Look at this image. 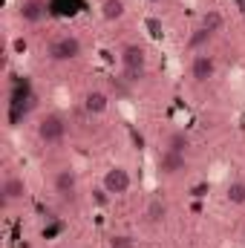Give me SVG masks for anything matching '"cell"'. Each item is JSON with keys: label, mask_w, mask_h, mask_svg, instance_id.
<instances>
[{"label": "cell", "mask_w": 245, "mask_h": 248, "mask_svg": "<svg viewBox=\"0 0 245 248\" xmlns=\"http://www.w3.org/2000/svg\"><path fill=\"white\" fill-rule=\"evenodd\" d=\"M26 179L20 176V173H6L3 176V182H0V196H3V202L6 205H17V202H23L26 199Z\"/></svg>", "instance_id": "7"}, {"label": "cell", "mask_w": 245, "mask_h": 248, "mask_svg": "<svg viewBox=\"0 0 245 248\" xmlns=\"http://www.w3.org/2000/svg\"><path fill=\"white\" fill-rule=\"evenodd\" d=\"M243 9H245V3H243Z\"/></svg>", "instance_id": "22"}, {"label": "cell", "mask_w": 245, "mask_h": 248, "mask_svg": "<svg viewBox=\"0 0 245 248\" xmlns=\"http://www.w3.org/2000/svg\"><path fill=\"white\" fill-rule=\"evenodd\" d=\"M225 199H228V205L243 208L245 205V179H234V182H228V187H225Z\"/></svg>", "instance_id": "15"}, {"label": "cell", "mask_w": 245, "mask_h": 248, "mask_svg": "<svg viewBox=\"0 0 245 248\" xmlns=\"http://www.w3.org/2000/svg\"><path fill=\"white\" fill-rule=\"evenodd\" d=\"M168 214H170V208H168V202H165L162 196H153V199L144 205V219H147L150 225H162V222L168 219Z\"/></svg>", "instance_id": "10"}, {"label": "cell", "mask_w": 245, "mask_h": 248, "mask_svg": "<svg viewBox=\"0 0 245 248\" xmlns=\"http://www.w3.org/2000/svg\"><path fill=\"white\" fill-rule=\"evenodd\" d=\"M156 168H159V173L162 176H168V179H173V176H182L184 170H187V156L184 153H173V150H159V159H156Z\"/></svg>", "instance_id": "5"}, {"label": "cell", "mask_w": 245, "mask_h": 248, "mask_svg": "<svg viewBox=\"0 0 245 248\" xmlns=\"http://www.w3.org/2000/svg\"><path fill=\"white\" fill-rule=\"evenodd\" d=\"M46 15V3L44 0H23L20 3V17L23 23H41Z\"/></svg>", "instance_id": "12"}, {"label": "cell", "mask_w": 245, "mask_h": 248, "mask_svg": "<svg viewBox=\"0 0 245 248\" xmlns=\"http://www.w3.org/2000/svg\"><path fill=\"white\" fill-rule=\"evenodd\" d=\"M35 136H38V141L46 144V147L61 144L63 139H66V119H63L61 113H55V110L44 113V116L38 119V124H35Z\"/></svg>", "instance_id": "2"}, {"label": "cell", "mask_w": 245, "mask_h": 248, "mask_svg": "<svg viewBox=\"0 0 245 248\" xmlns=\"http://www.w3.org/2000/svg\"><path fill=\"white\" fill-rule=\"evenodd\" d=\"M81 52H84V46H81V38L78 35H58V38H52L49 41V46H46V58L55 63H72L81 58Z\"/></svg>", "instance_id": "3"}, {"label": "cell", "mask_w": 245, "mask_h": 248, "mask_svg": "<svg viewBox=\"0 0 245 248\" xmlns=\"http://www.w3.org/2000/svg\"><path fill=\"white\" fill-rule=\"evenodd\" d=\"M243 246H245V234H243Z\"/></svg>", "instance_id": "21"}, {"label": "cell", "mask_w": 245, "mask_h": 248, "mask_svg": "<svg viewBox=\"0 0 245 248\" xmlns=\"http://www.w3.org/2000/svg\"><path fill=\"white\" fill-rule=\"evenodd\" d=\"M122 78L127 84H141L147 78V52L138 44H124L122 46Z\"/></svg>", "instance_id": "1"}, {"label": "cell", "mask_w": 245, "mask_h": 248, "mask_svg": "<svg viewBox=\"0 0 245 248\" xmlns=\"http://www.w3.org/2000/svg\"><path fill=\"white\" fill-rule=\"evenodd\" d=\"M101 187H104L110 196H124V193H130V187H133V176H130L127 168H119V165H116V168L104 170Z\"/></svg>", "instance_id": "4"}, {"label": "cell", "mask_w": 245, "mask_h": 248, "mask_svg": "<svg viewBox=\"0 0 245 248\" xmlns=\"http://www.w3.org/2000/svg\"><path fill=\"white\" fill-rule=\"evenodd\" d=\"M165 150H173V153H184V156H187V150H190V136H187L184 130H170V133L165 136Z\"/></svg>", "instance_id": "14"}, {"label": "cell", "mask_w": 245, "mask_h": 248, "mask_svg": "<svg viewBox=\"0 0 245 248\" xmlns=\"http://www.w3.org/2000/svg\"><path fill=\"white\" fill-rule=\"evenodd\" d=\"M98 12H101V17L107 23H116V20H122L124 15H127V3L124 0H101Z\"/></svg>", "instance_id": "13"}, {"label": "cell", "mask_w": 245, "mask_h": 248, "mask_svg": "<svg viewBox=\"0 0 245 248\" xmlns=\"http://www.w3.org/2000/svg\"><path fill=\"white\" fill-rule=\"evenodd\" d=\"M214 75H216V58L208 49L205 52H196L190 58V78H193V84H208Z\"/></svg>", "instance_id": "6"}, {"label": "cell", "mask_w": 245, "mask_h": 248, "mask_svg": "<svg viewBox=\"0 0 245 248\" xmlns=\"http://www.w3.org/2000/svg\"><path fill=\"white\" fill-rule=\"evenodd\" d=\"M84 110H87V116H104L107 110H110V95L104 93V90H87L84 93Z\"/></svg>", "instance_id": "9"}, {"label": "cell", "mask_w": 245, "mask_h": 248, "mask_svg": "<svg viewBox=\"0 0 245 248\" xmlns=\"http://www.w3.org/2000/svg\"><path fill=\"white\" fill-rule=\"evenodd\" d=\"M23 119H26V104H23V98H15L6 110V124L17 127V124H23Z\"/></svg>", "instance_id": "16"}, {"label": "cell", "mask_w": 245, "mask_h": 248, "mask_svg": "<svg viewBox=\"0 0 245 248\" xmlns=\"http://www.w3.org/2000/svg\"><path fill=\"white\" fill-rule=\"evenodd\" d=\"M107 248H136V240L130 234H113L107 240Z\"/></svg>", "instance_id": "18"}, {"label": "cell", "mask_w": 245, "mask_h": 248, "mask_svg": "<svg viewBox=\"0 0 245 248\" xmlns=\"http://www.w3.org/2000/svg\"><path fill=\"white\" fill-rule=\"evenodd\" d=\"M214 35H208L205 29H193V35H190V41H187V49H193V52H205L208 49V41H211Z\"/></svg>", "instance_id": "17"}, {"label": "cell", "mask_w": 245, "mask_h": 248, "mask_svg": "<svg viewBox=\"0 0 245 248\" xmlns=\"http://www.w3.org/2000/svg\"><path fill=\"white\" fill-rule=\"evenodd\" d=\"M199 29H205L208 35H219L225 29V15L219 9H208L202 17H199Z\"/></svg>", "instance_id": "11"}, {"label": "cell", "mask_w": 245, "mask_h": 248, "mask_svg": "<svg viewBox=\"0 0 245 248\" xmlns=\"http://www.w3.org/2000/svg\"><path fill=\"white\" fill-rule=\"evenodd\" d=\"M63 248H78V246H63Z\"/></svg>", "instance_id": "20"}, {"label": "cell", "mask_w": 245, "mask_h": 248, "mask_svg": "<svg viewBox=\"0 0 245 248\" xmlns=\"http://www.w3.org/2000/svg\"><path fill=\"white\" fill-rule=\"evenodd\" d=\"M52 187H55L58 196L72 199V196L78 193V173H75L72 168H58V170L52 173Z\"/></svg>", "instance_id": "8"}, {"label": "cell", "mask_w": 245, "mask_h": 248, "mask_svg": "<svg viewBox=\"0 0 245 248\" xmlns=\"http://www.w3.org/2000/svg\"><path fill=\"white\" fill-rule=\"evenodd\" d=\"M147 3H150V6H159V3H162V0H147Z\"/></svg>", "instance_id": "19"}]
</instances>
